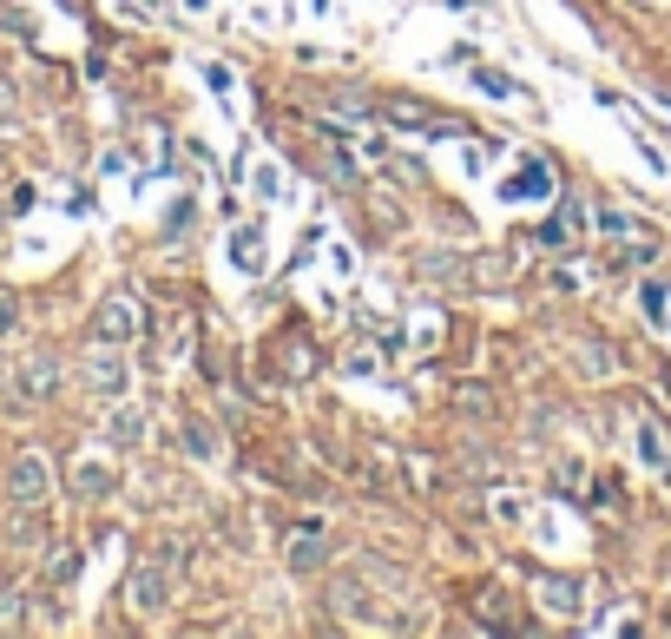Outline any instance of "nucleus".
Listing matches in <instances>:
<instances>
[{
	"label": "nucleus",
	"mask_w": 671,
	"mask_h": 639,
	"mask_svg": "<svg viewBox=\"0 0 671 639\" xmlns=\"http://www.w3.org/2000/svg\"><path fill=\"white\" fill-rule=\"evenodd\" d=\"M14 106H20V93H14V80L0 73V119H14Z\"/></svg>",
	"instance_id": "nucleus-17"
},
{
	"label": "nucleus",
	"mask_w": 671,
	"mask_h": 639,
	"mask_svg": "<svg viewBox=\"0 0 671 639\" xmlns=\"http://www.w3.org/2000/svg\"><path fill=\"white\" fill-rule=\"evenodd\" d=\"M185 448L198 455V462H211V455H218V435H211V422H185Z\"/></svg>",
	"instance_id": "nucleus-12"
},
{
	"label": "nucleus",
	"mask_w": 671,
	"mask_h": 639,
	"mask_svg": "<svg viewBox=\"0 0 671 639\" xmlns=\"http://www.w3.org/2000/svg\"><path fill=\"white\" fill-rule=\"evenodd\" d=\"M639 448H645V462H652V468H665V462H671V455H665V435H658L652 422L639 429Z\"/></svg>",
	"instance_id": "nucleus-14"
},
{
	"label": "nucleus",
	"mask_w": 671,
	"mask_h": 639,
	"mask_svg": "<svg viewBox=\"0 0 671 639\" xmlns=\"http://www.w3.org/2000/svg\"><path fill=\"white\" fill-rule=\"evenodd\" d=\"M257 238H264L257 224H250V231H237V238H231V257H237V264H244V271H257V264H264V244H257Z\"/></svg>",
	"instance_id": "nucleus-9"
},
{
	"label": "nucleus",
	"mask_w": 671,
	"mask_h": 639,
	"mask_svg": "<svg viewBox=\"0 0 671 639\" xmlns=\"http://www.w3.org/2000/svg\"><path fill=\"white\" fill-rule=\"evenodd\" d=\"M7 488H14V508H47L53 475H47V462L27 448V455H14V475H7Z\"/></svg>",
	"instance_id": "nucleus-1"
},
{
	"label": "nucleus",
	"mask_w": 671,
	"mask_h": 639,
	"mask_svg": "<svg viewBox=\"0 0 671 639\" xmlns=\"http://www.w3.org/2000/svg\"><path fill=\"white\" fill-rule=\"evenodd\" d=\"M86 389L106 396V402L125 396V363L112 356V343H93V350H86Z\"/></svg>",
	"instance_id": "nucleus-3"
},
{
	"label": "nucleus",
	"mask_w": 671,
	"mask_h": 639,
	"mask_svg": "<svg viewBox=\"0 0 671 639\" xmlns=\"http://www.w3.org/2000/svg\"><path fill=\"white\" fill-rule=\"evenodd\" d=\"M132 330H139V310H132V297H106V304L93 310V343H132Z\"/></svg>",
	"instance_id": "nucleus-2"
},
{
	"label": "nucleus",
	"mask_w": 671,
	"mask_h": 639,
	"mask_svg": "<svg viewBox=\"0 0 671 639\" xmlns=\"http://www.w3.org/2000/svg\"><path fill=\"white\" fill-rule=\"evenodd\" d=\"M73 488H79V495H112V475H106V468H93V462H79L73 468Z\"/></svg>",
	"instance_id": "nucleus-11"
},
{
	"label": "nucleus",
	"mask_w": 671,
	"mask_h": 639,
	"mask_svg": "<svg viewBox=\"0 0 671 639\" xmlns=\"http://www.w3.org/2000/svg\"><path fill=\"white\" fill-rule=\"evenodd\" d=\"M106 435H112V442H119V448H132V442H145V416H139V409H119V416H112V422H106Z\"/></svg>",
	"instance_id": "nucleus-8"
},
{
	"label": "nucleus",
	"mask_w": 671,
	"mask_h": 639,
	"mask_svg": "<svg viewBox=\"0 0 671 639\" xmlns=\"http://www.w3.org/2000/svg\"><path fill=\"white\" fill-rule=\"evenodd\" d=\"M645 317L665 323V290H658V284H645Z\"/></svg>",
	"instance_id": "nucleus-16"
},
{
	"label": "nucleus",
	"mask_w": 671,
	"mask_h": 639,
	"mask_svg": "<svg viewBox=\"0 0 671 639\" xmlns=\"http://www.w3.org/2000/svg\"><path fill=\"white\" fill-rule=\"evenodd\" d=\"M323 560H329L323 534H290V574H323Z\"/></svg>",
	"instance_id": "nucleus-6"
},
{
	"label": "nucleus",
	"mask_w": 671,
	"mask_h": 639,
	"mask_svg": "<svg viewBox=\"0 0 671 639\" xmlns=\"http://www.w3.org/2000/svg\"><path fill=\"white\" fill-rule=\"evenodd\" d=\"M53 389H60V356H53V350L27 356V363H20V396H27V402H47Z\"/></svg>",
	"instance_id": "nucleus-4"
},
{
	"label": "nucleus",
	"mask_w": 671,
	"mask_h": 639,
	"mask_svg": "<svg viewBox=\"0 0 671 639\" xmlns=\"http://www.w3.org/2000/svg\"><path fill=\"white\" fill-rule=\"evenodd\" d=\"M14 626H27V593H0V633H14Z\"/></svg>",
	"instance_id": "nucleus-13"
},
{
	"label": "nucleus",
	"mask_w": 671,
	"mask_h": 639,
	"mask_svg": "<svg viewBox=\"0 0 671 639\" xmlns=\"http://www.w3.org/2000/svg\"><path fill=\"white\" fill-rule=\"evenodd\" d=\"M540 600H547L553 613H573L579 607V587H573V580H560V574H540Z\"/></svg>",
	"instance_id": "nucleus-7"
},
{
	"label": "nucleus",
	"mask_w": 671,
	"mask_h": 639,
	"mask_svg": "<svg viewBox=\"0 0 671 639\" xmlns=\"http://www.w3.org/2000/svg\"><path fill=\"white\" fill-rule=\"evenodd\" d=\"M20 323V304H14V290H0V336H14Z\"/></svg>",
	"instance_id": "nucleus-15"
},
{
	"label": "nucleus",
	"mask_w": 671,
	"mask_h": 639,
	"mask_svg": "<svg viewBox=\"0 0 671 639\" xmlns=\"http://www.w3.org/2000/svg\"><path fill=\"white\" fill-rule=\"evenodd\" d=\"M500 192H507V198H540V192H547V165H527V172H520V185L507 178Z\"/></svg>",
	"instance_id": "nucleus-10"
},
{
	"label": "nucleus",
	"mask_w": 671,
	"mask_h": 639,
	"mask_svg": "<svg viewBox=\"0 0 671 639\" xmlns=\"http://www.w3.org/2000/svg\"><path fill=\"white\" fill-rule=\"evenodd\" d=\"M125 600H132V613H158L165 607V567L145 560L139 574H132V587H125Z\"/></svg>",
	"instance_id": "nucleus-5"
}]
</instances>
